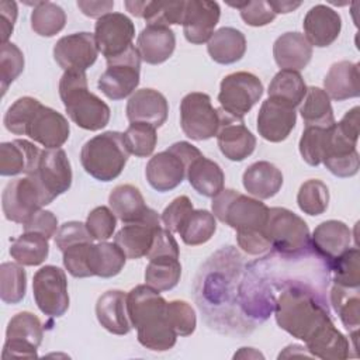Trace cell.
<instances>
[{
  "mask_svg": "<svg viewBox=\"0 0 360 360\" xmlns=\"http://www.w3.org/2000/svg\"><path fill=\"white\" fill-rule=\"evenodd\" d=\"M297 204L304 214L312 217L323 214L329 204L328 186L318 179L304 181L297 194Z\"/></svg>",
  "mask_w": 360,
  "mask_h": 360,
  "instance_id": "cell-46",
  "label": "cell"
},
{
  "mask_svg": "<svg viewBox=\"0 0 360 360\" xmlns=\"http://www.w3.org/2000/svg\"><path fill=\"white\" fill-rule=\"evenodd\" d=\"M28 176L35 180L48 204H51L72 186V167L66 152L62 148L44 149L35 172Z\"/></svg>",
  "mask_w": 360,
  "mask_h": 360,
  "instance_id": "cell-14",
  "label": "cell"
},
{
  "mask_svg": "<svg viewBox=\"0 0 360 360\" xmlns=\"http://www.w3.org/2000/svg\"><path fill=\"white\" fill-rule=\"evenodd\" d=\"M141 55L131 45L124 53L107 59V69L98 77V90L110 100L118 101L134 94L139 84Z\"/></svg>",
  "mask_w": 360,
  "mask_h": 360,
  "instance_id": "cell-8",
  "label": "cell"
},
{
  "mask_svg": "<svg viewBox=\"0 0 360 360\" xmlns=\"http://www.w3.org/2000/svg\"><path fill=\"white\" fill-rule=\"evenodd\" d=\"M17 3L15 1H0V41L1 44L8 42L10 35L13 34L14 24L17 20Z\"/></svg>",
  "mask_w": 360,
  "mask_h": 360,
  "instance_id": "cell-61",
  "label": "cell"
},
{
  "mask_svg": "<svg viewBox=\"0 0 360 360\" xmlns=\"http://www.w3.org/2000/svg\"><path fill=\"white\" fill-rule=\"evenodd\" d=\"M136 45L143 62L149 65H159L173 55L176 48V35L170 27L146 24L138 35Z\"/></svg>",
  "mask_w": 360,
  "mask_h": 360,
  "instance_id": "cell-25",
  "label": "cell"
},
{
  "mask_svg": "<svg viewBox=\"0 0 360 360\" xmlns=\"http://www.w3.org/2000/svg\"><path fill=\"white\" fill-rule=\"evenodd\" d=\"M117 225V217L111 208L105 205L96 207L90 211L86 219V226L89 233L94 240L104 242L112 236Z\"/></svg>",
  "mask_w": 360,
  "mask_h": 360,
  "instance_id": "cell-52",
  "label": "cell"
},
{
  "mask_svg": "<svg viewBox=\"0 0 360 360\" xmlns=\"http://www.w3.org/2000/svg\"><path fill=\"white\" fill-rule=\"evenodd\" d=\"M96 316L100 325L114 335H127L132 328L127 312V294L121 290H108L98 297Z\"/></svg>",
  "mask_w": 360,
  "mask_h": 360,
  "instance_id": "cell-27",
  "label": "cell"
},
{
  "mask_svg": "<svg viewBox=\"0 0 360 360\" xmlns=\"http://www.w3.org/2000/svg\"><path fill=\"white\" fill-rule=\"evenodd\" d=\"M297 122L295 107L291 104L269 97L262 103L257 114L259 135L269 142H281L294 129Z\"/></svg>",
  "mask_w": 360,
  "mask_h": 360,
  "instance_id": "cell-18",
  "label": "cell"
},
{
  "mask_svg": "<svg viewBox=\"0 0 360 360\" xmlns=\"http://www.w3.org/2000/svg\"><path fill=\"white\" fill-rule=\"evenodd\" d=\"M32 292L35 304L44 315L59 318L69 308L66 274L58 266H44L34 274Z\"/></svg>",
  "mask_w": 360,
  "mask_h": 360,
  "instance_id": "cell-11",
  "label": "cell"
},
{
  "mask_svg": "<svg viewBox=\"0 0 360 360\" xmlns=\"http://www.w3.org/2000/svg\"><path fill=\"white\" fill-rule=\"evenodd\" d=\"M41 104L39 100L30 96L17 98L4 114L3 124L6 129L14 135H25L35 111Z\"/></svg>",
  "mask_w": 360,
  "mask_h": 360,
  "instance_id": "cell-48",
  "label": "cell"
},
{
  "mask_svg": "<svg viewBox=\"0 0 360 360\" xmlns=\"http://www.w3.org/2000/svg\"><path fill=\"white\" fill-rule=\"evenodd\" d=\"M158 256H172V257H180L179 245L172 235V232L163 226H160L155 235L152 248L149 253L146 255L148 259L158 257Z\"/></svg>",
  "mask_w": 360,
  "mask_h": 360,
  "instance_id": "cell-60",
  "label": "cell"
},
{
  "mask_svg": "<svg viewBox=\"0 0 360 360\" xmlns=\"http://www.w3.org/2000/svg\"><path fill=\"white\" fill-rule=\"evenodd\" d=\"M122 138L127 150L136 158L150 156L158 142L156 128L142 122H131L122 134Z\"/></svg>",
  "mask_w": 360,
  "mask_h": 360,
  "instance_id": "cell-47",
  "label": "cell"
},
{
  "mask_svg": "<svg viewBox=\"0 0 360 360\" xmlns=\"http://www.w3.org/2000/svg\"><path fill=\"white\" fill-rule=\"evenodd\" d=\"M127 262V256L117 243L100 242L91 245L90 249V270L91 276L110 278L121 273Z\"/></svg>",
  "mask_w": 360,
  "mask_h": 360,
  "instance_id": "cell-37",
  "label": "cell"
},
{
  "mask_svg": "<svg viewBox=\"0 0 360 360\" xmlns=\"http://www.w3.org/2000/svg\"><path fill=\"white\" fill-rule=\"evenodd\" d=\"M125 112L129 122H142L159 128L167 120L169 104L160 91L139 89L129 97Z\"/></svg>",
  "mask_w": 360,
  "mask_h": 360,
  "instance_id": "cell-24",
  "label": "cell"
},
{
  "mask_svg": "<svg viewBox=\"0 0 360 360\" xmlns=\"http://www.w3.org/2000/svg\"><path fill=\"white\" fill-rule=\"evenodd\" d=\"M166 318L177 336H190L197 326L193 307L181 300L166 302Z\"/></svg>",
  "mask_w": 360,
  "mask_h": 360,
  "instance_id": "cell-51",
  "label": "cell"
},
{
  "mask_svg": "<svg viewBox=\"0 0 360 360\" xmlns=\"http://www.w3.org/2000/svg\"><path fill=\"white\" fill-rule=\"evenodd\" d=\"M221 125L217 142L221 153L232 160L242 162L250 156L256 148V136L248 129L243 120H238L219 108Z\"/></svg>",
  "mask_w": 360,
  "mask_h": 360,
  "instance_id": "cell-17",
  "label": "cell"
},
{
  "mask_svg": "<svg viewBox=\"0 0 360 360\" xmlns=\"http://www.w3.org/2000/svg\"><path fill=\"white\" fill-rule=\"evenodd\" d=\"M211 207L214 217L236 232L263 231L269 215L264 202L232 188H224L212 197Z\"/></svg>",
  "mask_w": 360,
  "mask_h": 360,
  "instance_id": "cell-5",
  "label": "cell"
},
{
  "mask_svg": "<svg viewBox=\"0 0 360 360\" xmlns=\"http://www.w3.org/2000/svg\"><path fill=\"white\" fill-rule=\"evenodd\" d=\"M300 107L305 127H330L335 124L333 108L329 96L319 87H308Z\"/></svg>",
  "mask_w": 360,
  "mask_h": 360,
  "instance_id": "cell-36",
  "label": "cell"
},
{
  "mask_svg": "<svg viewBox=\"0 0 360 360\" xmlns=\"http://www.w3.org/2000/svg\"><path fill=\"white\" fill-rule=\"evenodd\" d=\"M269 3L273 7L276 14L291 13V11H294L295 8H298L301 6L300 1H273V0H270Z\"/></svg>",
  "mask_w": 360,
  "mask_h": 360,
  "instance_id": "cell-63",
  "label": "cell"
},
{
  "mask_svg": "<svg viewBox=\"0 0 360 360\" xmlns=\"http://www.w3.org/2000/svg\"><path fill=\"white\" fill-rule=\"evenodd\" d=\"M98 56V48L94 34L75 32L56 41L53 46V59L65 70L86 72Z\"/></svg>",
  "mask_w": 360,
  "mask_h": 360,
  "instance_id": "cell-16",
  "label": "cell"
},
{
  "mask_svg": "<svg viewBox=\"0 0 360 360\" xmlns=\"http://www.w3.org/2000/svg\"><path fill=\"white\" fill-rule=\"evenodd\" d=\"M42 338L44 328L39 318L28 311L18 312L7 325L1 357H37V349L41 346Z\"/></svg>",
  "mask_w": 360,
  "mask_h": 360,
  "instance_id": "cell-13",
  "label": "cell"
},
{
  "mask_svg": "<svg viewBox=\"0 0 360 360\" xmlns=\"http://www.w3.org/2000/svg\"><path fill=\"white\" fill-rule=\"evenodd\" d=\"M127 312L143 347L166 352L176 345L177 335L166 318V300L158 290L148 284L134 287L127 294Z\"/></svg>",
  "mask_w": 360,
  "mask_h": 360,
  "instance_id": "cell-1",
  "label": "cell"
},
{
  "mask_svg": "<svg viewBox=\"0 0 360 360\" xmlns=\"http://www.w3.org/2000/svg\"><path fill=\"white\" fill-rule=\"evenodd\" d=\"M330 127H305L301 139H300V153L302 159L309 166H319L326 153L329 139H330Z\"/></svg>",
  "mask_w": 360,
  "mask_h": 360,
  "instance_id": "cell-44",
  "label": "cell"
},
{
  "mask_svg": "<svg viewBox=\"0 0 360 360\" xmlns=\"http://www.w3.org/2000/svg\"><path fill=\"white\" fill-rule=\"evenodd\" d=\"M180 125L184 135L193 141L214 138L221 125L219 110L214 108L208 94L188 93L180 103Z\"/></svg>",
  "mask_w": 360,
  "mask_h": 360,
  "instance_id": "cell-9",
  "label": "cell"
},
{
  "mask_svg": "<svg viewBox=\"0 0 360 360\" xmlns=\"http://www.w3.org/2000/svg\"><path fill=\"white\" fill-rule=\"evenodd\" d=\"M66 13L52 1H37L31 13V28L39 37H53L65 28Z\"/></svg>",
  "mask_w": 360,
  "mask_h": 360,
  "instance_id": "cell-41",
  "label": "cell"
},
{
  "mask_svg": "<svg viewBox=\"0 0 360 360\" xmlns=\"http://www.w3.org/2000/svg\"><path fill=\"white\" fill-rule=\"evenodd\" d=\"M274 307L277 325L292 338L304 342L332 321L323 300L304 284L285 285Z\"/></svg>",
  "mask_w": 360,
  "mask_h": 360,
  "instance_id": "cell-2",
  "label": "cell"
},
{
  "mask_svg": "<svg viewBox=\"0 0 360 360\" xmlns=\"http://www.w3.org/2000/svg\"><path fill=\"white\" fill-rule=\"evenodd\" d=\"M273 56L278 68L302 70L312 58V46L300 32L281 34L273 45Z\"/></svg>",
  "mask_w": 360,
  "mask_h": 360,
  "instance_id": "cell-30",
  "label": "cell"
},
{
  "mask_svg": "<svg viewBox=\"0 0 360 360\" xmlns=\"http://www.w3.org/2000/svg\"><path fill=\"white\" fill-rule=\"evenodd\" d=\"M360 253L357 246L349 248L340 256L333 259L328 269L333 271V284L350 288L360 287Z\"/></svg>",
  "mask_w": 360,
  "mask_h": 360,
  "instance_id": "cell-45",
  "label": "cell"
},
{
  "mask_svg": "<svg viewBox=\"0 0 360 360\" xmlns=\"http://www.w3.org/2000/svg\"><path fill=\"white\" fill-rule=\"evenodd\" d=\"M48 201L31 176L20 177L7 183L1 194V208L6 219L15 224H25L28 218Z\"/></svg>",
  "mask_w": 360,
  "mask_h": 360,
  "instance_id": "cell-12",
  "label": "cell"
},
{
  "mask_svg": "<svg viewBox=\"0 0 360 360\" xmlns=\"http://www.w3.org/2000/svg\"><path fill=\"white\" fill-rule=\"evenodd\" d=\"M186 1H145L142 17L148 25H166L181 24L184 15Z\"/></svg>",
  "mask_w": 360,
  "mask_h": 360,
  "instance_id": "cell-49",
  "label": "cell"
},
{
  "mask_svg": "<svg viewBox=\"0 0 360 360\" xmlns=\"http://www.w3.org/2000/svg\"><path fill=\"white\" fill-rule=\"evenodd\" d=\"M10 255L21 266H38L49 255L48 239L41 233L24 232L11 242Z\"/></svg>",
  "mask_w": 360,
  "mask_h": 360,
  "instance_id": "cell-39",
  "label": "cell"
},
{
  "mask_svg": "<svg viewBox=\"0 0 360 360\" xmlns=\"http://www.w3.org/2000/svg\"><path fill=\"white\" fill-rule=\"evenodd\" d=\"M24 70V55L21 49L13 44L6 42L0 46V86L1 94L4 96L8 86L21 75Z\"/></svg>",
  "mask_w": 360,
  "mask_h": 360,
  "instance_id": "cell-50",
  "label": "cell"
},
{
  "mask_svg": "<svg viewBox=\"0 0 360 360\" xmlns=\"http://www.w3.org/2000/svg\"><path fill=\"white\" fill-rule=\"evenodd\" d=\"M55 245L56 248L63 252L65 249L77 245V243H84V242H93L94 239L87 231L86 224L80 221H69L62 224L56 233H55Z\"/></svg>",
  "mask_w": 360,
  "mask_h": 360,
  "instance_id": "cell-55",
  "label": "cell"
},
{
  "mask_svg": "<svg viewBox=\"0 0 360 360\" xmlns=\"http://www.w3.org/2000/svg\"><path fill=\"white\" fill-rule=\"evenodd\" d=\"M302 27L304 37L311 46L326 48L338 39L342 30V18L333 8L325 4H316L305 14Z\"/></svg>",
  "mask_w": 360,
  "mask_h": 360,
  "instance_id": "cell-22",
  "label": "cell"
},
{
  "mask_svg": "<svg viewBox=\"0 0 360 360\" xmlns=\"http://www.w3.org/2000/svg\"><path fill=\"white\" fill-rule=\"evenodd\" d=\"M322 163L336 177H352L359 172L360 156L357 150H353L350 153L328 156Z\"/></svg>",
  "mask_w": 360,
  "mask_h": 360,
  "instance_id": "cell-57",
  "label": "cell"
},
{
  "mask_svg": "<svg viewBox=\"0 0 360 360\" xmlns=\"http://www.w3.org/2000/svg\"><path fill=\"white\" fill-rule=\"evenodd\" d=\"M229 6L239 10L242 20L250 27H263L270 24L276 18V13L269 1L256 0V1H242L231 3Z\"/></svg>",
  "mask_w": 360,
  "mask_h": 360,
  "instance_id": "cell-54",
  "label": "cell"
},
{
  "mask_svg": "<svg viewBox=\"0 0 360 360\" xmlns=\"http://www.w3.org/2000/svg\"><path fill=\"white\" fill-rule=\"evenodd\" d=\"M305 343L308 352L319 359L342 360L350 356L349 340L340 330H338L332 321L323 325Z\"/></svg>",
  "mask_w": 360,
  "mask_h": 360,
  "instance_id": "cell-33",
  "label": "cell"
},
{
  "mask_svg": "<svg viewBox=\"0 0 360 360\" xmlns=\"http://www.w3.org/2000/svg\"><path fill=\"white\" fill-rule=\"evenodd\" d=\"M211 59L221 65H231L240 60L246 52V38L242 31L233 27H222L214 31L207 42Z\"/></svg>",
  "mask_w": 360,
  "mask_h": 360,
  "instance_id": "cell-32",
  "label": "cell"
},
{
  "mask_svg": "<svg viewBox=\"0 0 360 360\" xmlns=\"http://www.w3.org/2000/svg\"><path fill=\"white\" fill-rule=\"evenodd\" d=\"M323 90L329 98L335 101H343L347 98H354L360 96V73L359 63L350 60L335 62L325 79Z\"/></svg>",
  "mask_w": 360,
  "mask_h": 360,
  "instance_id": "cell-29",
  "label": "cell"
},
{
  "mask_svg": "<svg viewBox=\"0 0 360 360\" xmlns=\"http://www.w3.org/2000/svg\"><path fill=\"white\" fill-rule=\"evenodd\" d=\"M58 231V218L52 211L48 210H38L32 214L28 221L24 224V232H35L41 233L46 239L55 236Z\"/></svg>",
  "mask_w": 360,
  "mask_h": 360,
  "instance_id": "cell-58",
  "label": "cell"
},
{
  "mask_svg": "<svg viewBox=\"0 0 360 360\" xmlns=\"http://www.w3.org/2000/svg\"><path fill=\"white\" fill-rule=\"evenodd\" d=\"M108 204L115 217L124 224L138 222L148 217L149 208L139 188L132 184H120L108 195Z\"/></svg>",
  "mask_w": 360,
  "mask_h": 360,
  "instance_id": "cell-31",
  "label": "cell"
},
{
  "mask_svg": "<svg viewBox=\"0 0 360 360\" xmlns=\"http://www.w3.org/2000/svg\"><path fill=\"white\" fill-rule=\"evenodd\" d=\"M352 231L338 219H328L321 222L312 232L311 248L318 257L328 264L350 248Z\"/></svg>",
  "mask_w": 360,
  "mask_h": 360,
  "instance_id": "cell-23",
  "label": "cell"
},
{
  "mask_svg": "<svg viewBox=\"0 0 360 360\" xmlns=\"http://www.w3.org/2000/svg\"><path fill=\"white\" fill-rule=\"evenodd\" d=\"M129 152L124 143L122 134L105 131L89 139L80 152V163L86 173L100 181L117 179L128 160Z\"/></svg>",
  "mask_w": 360,
  "mask_h": 360,
  "instance_id": "cell-4",
  "label": "cell"
},
{
  "mask_svg": "<svg viewBox=\"0 0 360 360\" xmlns=\"http://www.w3.org/2000/svg\"><path fill=\"white\" fill-rule=\"evenodd\" d=\"M160 217L155 210H150L146 218L138 222L125 224L114 236L117 243L127 259H139L149 253L155 235L160 225Z\"/></svg>",
  "mask_w": 360,
  "mask_h": 360,
  "instance_id": "cell-20",
  "label": "cell"
},
{
  "mask_svg": "<svg viewBox=\"0 0 360 360\" xmlns=\"http://www.w3.org/2000/svg\"><path fill=\"white\" fill-rule=\"evenodd\" d=\"M193 202L187 195L176 197L162 212V222L166 229H169L172 233H179L181 225L193 211Z\"/></svg>",
  "mask_w": 360,
  "mask_h": 360,
  "instance_id": "cell-56",
  "label": "cell"
},
{
  "mask_svg": "<svg viewBox=\"0 0 360 360\" xmlns=\"http://www.w3.org/2000/svg\"><path fill=\"white\" fill-rule=\"evenodd\" d=\"M215 231L217 222L214 214L207 210H193L181 225L179 235L186 245L198 246L208 242Z\"/></svg>",
  "mask_w": 360,
  "mask_h": 360,
  "instance_id": "cell-42",
  "label": "cell"
},
{
  "mask_svg": "<svg viewBox=\"0 0 360 360\" xmlns=\"http://www.w3.org/2000/svg\"><path fill=\"white\" fill-rule=\"evenodd\" d=\"M242 183L250 195L257 200H267L280 191L283 186V173L276 165L267 160H259L246 167L242 176Z\"/></svg>",
  "mask_w": 360,
  "mask_h": 360,
  "instance_id": "cell-28",
  "label": "cell"
},
{
  "mask_svg": "<svg viewBox=\"0 0 360 360\" xmlns=\"http://www.w3.org/2000/svg\"><path fill=\"white\" fill-rule=\"evenodd\" d=\"M181 277V264L179 257L158 256L149 259L145 269V284L160 291L174 288Z\"/></svg>",
  "mask_w": 360,
  "mask_h": 360,
  "instance_id": "cell-38",
  "label": "cell"
},
{
  "mask_svg": "<svg viewBox=\"0 0 360 360\" xmlns=\"http://www.w3.org/2000/svg\"><path fill=\"white\" fill-rule=\"evenodd\" d=\"M59 96L70 120L87 131L103 129L110 121V107L89 91L86 72L68 70L59 80Z\"/></svg>",
  "mask_w": 360,
  "mask_h": 360,
  "instance_id": "cell-3",
  "label": "cell"
},
{
  "mask_svg": "<svg viewBox=\"0 0 360 360\" xmlns=\"http://www.w3.org/2000/svg\"><path fill=\"white\" fill-rule=\"evenodd\" d=\"M264 232L271 248L284 257H298L311 250L307 222L287 208H269Z\"/></svg>",
  "mask_w": 360,
  "mask_h": 360,
  "instance_id": "cell-6",
  "label": "cell"
},
{
  "mask_svg": "<svg viewBox=\"0 0 360 360\" xmlns=\"http://www.w3.org/2000/svg\"><path fill=\"white\" fill-rule=\"evenodd\" d=\"M330 302L339 315L342 323L349 330L354 347L357 349V335L360 326V300H359V288L342 287L333 284L330 291Z\"/></svg>",
  "mask_w": 360,
  "mask_h": 360,
  "instance_id": "cell-35",
  "label": "cell"
},
{
  "mask_svg": "<svg viewBox=\"0 0 360 360\" xmlns=\"http://www.w3.org/2000/svg\"><path fill=\"white\" fill-rule=\"evenodd\" d=\"M307 84L300 75V72L281 69L274 75L269 84V97L283 100L292 107H297L302 103L307 94Z\"/></svg>",
  "mask_w": 360,
  "mask_h": 360,
  "instance_id": "cell-40",
  "label": "cell"
},
{
  "mask_svg": "<svg viewBox=\"0 0 360 360\" xmlns=\"http://www.w3.org/2000/svg\"><path fill=\"white\" fill-rule=\"evenodd\" d=\"M27 274L20 263L4 262L0 266V298L6 304H18L25 297Z\"/></svg>",
  "mask_w": 360,
  "mask_h": 360,
  "instance_id": "cell-43",
  "label": "cell"
},
{
  "mask_svg": "<svg viewBox=\"0 0 360 360\" xmlns=\"http://www.w3.org/2000/svg\"><path fill=\"white\" fill-rule=\"evenodd\" d=\"M135 37V25L122 13H108L100 17L94 25V38L98 52L105 59L124 53Z\"/></svg>",
  "mask_w": 360,
  "mask_h": 360,
  "instance_id": "cell-15",
  "label": "cell"
},
{
  "mask_svg": "<svg viewBox=\"0 0 360 360\" xmlns=\"http://www.w3.org/2000/svg\"><path fill=\"white\" fill-rule=\"evenodd\" d=\"M41 152L27 139H14L0 145V174H32L38 166Z\"/></svg>",
  "mask_w": 360,
  "mask_h": 360,
  "instance_id": "cell-26",
  "label": "cell"
},
{
  "mask_svg": "<svg viewBox=\"0 0 360 360\" xmlns=\"http://www.w3.org/2000/svg\"><path fill=\"white\" fill-rule=\"evenodd\" d=\"M186 176L191 187L204 197L212 198L224 190L225 174L221 166L202 155L190 163Z\"/></svg>",
  "mask_w": 360,
  "mask_h": 360,
  "instance_id": "cell-34",
  "label": "cell"
},
{
  "mask_svg": "<svg viewBox=\"0 0 360 360\" xmlns=\"http://www.w3.org/2000/svg\"><path fill=\"white\" fill-rule=\"evenodd\" d=\"M221 15V8L217 1L188 0L184 6L183 32L190 44L201 45L208 42L214 34Z\"/></svg>",
  "mask_w": 360,
  "mask_h": 360,
  "instance_id": "cell-19",
  "label": "cell"
},
{
  "mask_svg": "<svg viewBox=\"0 0 360 360\" xmlns=\"http://www.w3.org/2000/svg\"><path fill=\"white\" fill-rule=\"evenodd\" d=\"M201 155L200 149L190 142H176L149 159L145 169L146 180L156 191H170L181 184L190 163Z\"/></svg>",
  "mask_w": 360,
  "mask_h": 360,
  "instance_id": "cell-7",
  "label": "cell"
},
{
  "mask_svg": "<svg viewBox=\"0 0 360 360\" xmlns=\"http://www.w3.org/2000/svg\"><path fill=\"white\" fill-rule=\"evenodd\" d=\"M70 134L68 120L56 110L41 104L35 111L28 128L27 136L45 146V149L60 148Z\"/></svg>",
  "mask_w": 360,
  "mask_h": 360,
  "instance_id": "cell-21",
  "label": "cell"
},
{
  "mask_svg": "<svg viewBox=\"0 0 360 360\" xmlns=\"http://www.w3.org/2000/svg\"><path fill=\"white\" fill-rule=\"evenodd\" d=\"M236 242L239 248L248 255H262L271 248L264 229L236 232Z\"/></svg>",
  "mask_w": 360,
  "mask_h": 360,
  "instance_id": "cell-59",
  "label": "cell"
},
{
  "mask_svg": "<svg viewBox=\"0 0 360 360\" xmlns=\"http://www.w3.org/2000/svg\"><path fill=\"white\" fill-rule=\"evenodd\" d=\"M93 242H84L73 245L65 249L63 253V266L68 273L76 278L91 277L90 270V249Z\"/></svg>",
  "mask_w": 360,
  "mask_h": 360,
  "instance_id": "cell-53",
  "label": "cell"
},
{
  "mask_svg": "<svg viewBox=\"0 0 360 360\" xmlns=\"http://www.w3.org/2000/svg\"><path fill=\"white\" fill-rule=\"evenodd\" d=\"M76 4L84 15L97 18V20L108 13H112V8H114V1H110V0H103V1L79 0Z\"/></svg>",
  "mask_w": 360,
  "mask_h": 360,
  "instance_id": "cell-62",
  "label": "cell"
},
{
  "mask_svg": "<svg viewBox=\"0 0 360 360\" xmlns=\"http://www.w3.org/2000/svg\"><path fill=\"white\" fill-rule=\"evenodd\" d=\"M263 94L262 80L250 72H235L225 76L219 84L218 101L221 110L243 120Z\"/></svg>",
  "mask_w": 360,
  "mask_h": 360,
  "instance_id": "cell-10",
  "label": "cell"
}]
</instances>
